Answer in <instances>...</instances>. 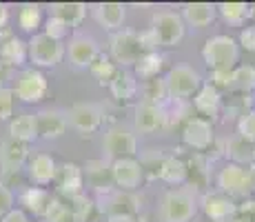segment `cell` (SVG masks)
Masks as SVG:
<instances>
[{
  "instance_id": "1",
  "label": "cell",
  "mask_w": 255,
  "mask_h": 222,
  "mask_svg": "<svg viewBox=\"0 0 255 222\" xmlns=\"http://www.w3.org/2000/svg\"><path fill=\"white\" fill-rule=\"evenodd\" d=\"M200 209L198 191L191 187H175L162 196L160 202V218L164 222H191Z\"/></svg>"
},
{
  "instance_id": "2",
  "label": "cell",
  "mask_w": 255,
  "mask_h": 222,
  "mask_svg": "<svg viewBox=\"0 0 255 222\" xmlns=\"http://www.w3.org/2000/svg\"><path fill=\"white\" fill-rule=\"evenodd\" d=\"M202 60L211 71H231L238 67L240 60V44L235 38L218 33V36H211L202 47Z\"/></svg>"
},
{
  "instance_id": "3",
  "label": "cell",
  "mask_w": 255,
  "mask_h": 222,
  "mask_svg": "<svg viewBox=\"0 0 255 222\" xmlns=\"http://www.w3.org/2000/svg\"><path fill=\"white\" fill-rule=\"evenodd\" d=\"M218 191L229 198L235 196H247L255 187V169L253 167H240L233 162H227L222 169L218 171Z\"/></svg>"
},
{
  "instance_id": "4",
  "label": "cell",
  "mask_w": 255,
  "mask_h": 222,
  "mask_svg": "<svg viewBox=\"0 0 255 222\" xmlns=\"http://www.w3.org/2000/svg\"><path fill=\"white\" fill-rule=\"evenodd\" d=\"M65 58V44L45 36V33H33L27 42V60L33 69H49L56 67Z\"/></svg>"
},
{
  "instance_id": "5",
  "label": "cell",
  "mask_w": 255,
  "mask_h": 222,
  "mask_svg": "<svg viewBox=\"0 0 255 222\" xmlns=\"http://www.w3.org/2000/svg\"><path fill=\"white\" fill-rule=\"evenodd\" d=\"M102 151H105V160H120V158H135L138 154V136L133 129L125 125H114L107 129L102 138Z\"/></svg>"
},
{
  "instance_id": "6",
  "label": "cell",
  "mask_w": 255,
  "mask_h": 222,
  "mask_svg": "<svg viewBox=\"0 0 255 222\" xmlns=\"http://www.w3.org/2000/svg\"><path fill=\"white\" fill-rule=\"evenodd\" d=\"M166 82V91H169L171 100H186V98H193L200 91V87L204 85L202 76L189 65H175L169 69L164 78Z\"/></svg>"
},
{
  "instance_id": "7",
  "label": "cell",
  "mask_w": 255,
  "mask_h": 222,
  "mask_svg": "<svg viewBox=\"0 0 255 222\" xmlns=\"http://www.w3.org/2000/svg\"><path fill=\"white\" fill-rule=\"evenodd\" d=\"M109 51L114 62L120 65V69L125 67H133L138 62V58L142 56V49L138 42V31H131V29H120V31L111 33L109 40Z\"/></svg>"
},
{
  "instance_id": "8",
  "label": "cell",
  "mask_w": 255,
  "mask_h": 222,
  "mask_svg": "<svg viewBox=\"0 0 255 222\" xmlns=\"http://www.w3.org/2000/svg\"><path fill=\"white\" fill-rule=\"evenodd\" d=\"M47 91H49V80L40 69H24L20 76L16 78V85H13L16 98H20L27 105H38V102H42Z\"/></svg>"
},
{
  "instance_id": "9",
  "label": "cell",
  "mask_w": 255,
  "mask_h": 222,
  "mask_svg": "<svg viewBox=\"0 0 255 222\" xmlns=\"http://www.w3.org/2000/svg\"><path fill=\"white\" fill-rule=\"evenodd\" d=\"M111 178H114V187L120 191H135L144 182L146 174L138 158H120L111 162Z\"/></svg>"
},
{
  "instance_id": "10",
  "label": "cell",
  "mask_w": 255,
  "mask_h": 222,
  "mask_svg": "<svg viewBox=\"0 0 255 222\" xmlns=\"http://www.w3.org/2000/svg\"><path fill=\"white\" fill-rule=\"evenodd\" d=\"M105 120V109L98 102H76L67 111V122L80 133H93Z\"/></svg>"
},
{
  "instance_id": "11",
  "label": "cell",
  "mask_w": 255,
  "mask_h": 222,
  "mask_svg": "<svg viewBox=\"0 0 255 222\" xmlns=\"http://www.w3.org/2000/svg\"><path fill=\"white\" fill-rule=\"evenodd\" d=\"M142 209V200L133 191H109L100 198V205H98V211L109 216H135L138 218V211Z\"/></svg>"
},
{
  "instance_id": "12",
  "label": "cell",
  "mask_w": 255,
  "mask_h": 222,
  "mask_svg": "<svg viewBox=\"0 0 255 222\" xmlns=\"http://www.w3.org/2000/svg\"><path fill=\"white\" fill-rule=\"evenodd\" d=\"M151 27L155 29L162 47H175V44H180L186 31L182 16L175 11H158L153 16V20H151Z\"/></svg>"
},
{
  "instance_id": "13",
  "label": "cell",
  "mask_w": 255,
  "mask_h": 222,
  "mask_svg": "<svg viewBox=\"0 0 255 222\" xmlns=\"http://www.w3.org/2000/svg\"><path fill=\"white\" fill-rule=\"evenodd\" d=\"M200 209L211 222H235L238 220V205L233 198L220 194V191H209L200 198Z\"/></svg>"
},
{
  "instance_id": "14",
  "label": "cell",
  "mask_w": 255,
  "mask_h": 222,
  "mask_svg": "<svg viewBox=\"0 0 255 222\" xmlns=\"http://www.w3.org/2000/svg\"><path fill=\"white\" fill-rule=\"evenodd\" d=\"M182 142L189 149L198 151V154L207 151L213 145V125H211V120L200 116L189 118L182 127Z\"/></svg>"
},
{
  "instance_id": "15",
  "label": "cell",
  "mask_w": 255,
  "mask_h": 222,
  "mask_svg": "<svg viewBox=\"0 0 255 222\" xmlns=\"http://www.w3.org/2000/svg\"><path fill=\"white\" fill-rule=\"evenodd\" d=\"M69 60L73 67L89 69L100 58V44L91 36H73L69 40Z\"/></svg>"
},
{
  "instance_id": "16",
  "label": "cell",
  "mask_w": 255,
  "mask_h": 222,
  "mask_svg": "<svg viewBox=\"0 0 255 222\" xmlns=\"http://www.w3.org/2000/svg\"><path fill=\"white\" fill-rule=\"evenodd\" d=\"M56 185H58V194L62 198H73V196L82 194V187H85L82 167L76 165V162H65L56 174Z\"/></svg>"
},
{
  "instance_id": "17",
  "label": "cell",
  "mask_w": 255,
  "mask_h": 222,
  "mask_svg": "<svg viewBox=\"0 0 255 222\" xmlns=\"http://www.w3.org/2000/svg\"><path fill=\"white\" fill-rule=\"evenodd\" d=\"M27 160H29V145H24L20 140H13V138H4L0 142V167H2L4 174L20 171Z\"/></svg>"
},
{
  "instance_id": "18",
  "label": "cell",
  "mask_w": 255,
  "mask_h": 222,
  "mask_svg": "<svg viewBox=\"0 0 255 222\" xmlns=\"http://www.w3.org/2000/svg\"><path fill=\"white\" fill-rule=\"evenodd\" d=\"M36 125H38V138L45 140H56V138L65 136L67 127V113L58 109H42L36 113Z\"/></svg>"
},
{
  "instance_id": "19",
  "label": "cell",
  "mask_w": 255,
  "mask_h": 222,
  "mask_svg": "<svg viewBox=\"0 0 255 222\" xmlns=\"http://www.w3.org/2000/svg\"><path fill=\"white\" fill-rule=\"evenodd\" d=\"M82 171H85L87 185L93 187L100 196L114 191V178H111V162L109 160H105V158H102V160H89L82 167Z\"/></svg>"
},
{
  "instance_id": "20",
  "label": "cell",
  "mask_w": 255,
  "mask_h": 222,
  "mask_svg": "<svg viewBox=\"0 0 255 222\" xmlns=\"http://www.w3.org/2000/svg\"><path fill=\"white\" fill-rule=\"evenodd\" d=\"M166 125V113L164 109L155 105H149V102H140L135 107L133 113V129L138 133H153L158 129H162Z\"/></svg>"
},
{
  "instance_id": "21",
  "label": "cell",
  "mask_w": 255,
  "mask_h": 222,
  "mask_svg": "<svg viewBox=\"0 0 255 222\" xmlns=\"http://www.w3.org/2000/svg\"><path fill=\"white\" fill-rule=\"evenodd\" d=\"M93 18H96V22L100 24L102 29H107V31H120L122 29V22H125V4L120 2H98L93 4Z\"/></svg>"
},
{
  "instance_id": "22",
  "label": "cell",
  "mask_w": 255,
  "mask_h": 222,
  "mask_svg": "<svg viewBox=\"0 0 255 222\" xmlns=\"http://www.w3.org/2000/svg\"><path fill=\"white\" fill-rule=\"evenodd\" d=\"M58 165L49 154H36L29 160V178L36 182V187H47L56 182Z\"/></svg>"
},
{
  "instance_id": "23",
  "label": "cell",
  "mask_w": 255,
  "mask_h": 222,
  "mask_svg": "<svg viewBox=\"0 0 255 222\" xmlns=\"http://www.w3.org/2000/svg\"><path fill=\"white\" fill-rule=\"evenodd\" d=\"M193 105L200 116H204L207 120H213V118H218L220 107H222V96H220L218 89L209 82V85L200 87V91L193 96Z\"/></svg>"
},
{
  "instance_id": "24",
  "label": "cell",
  "mask_w": 255,
  "mask_h": 222,
  "mask_svg": "<svg viewBox=\"0 0 255 222\" xmlns=\"http://www.w3.org/2000/svg\"><path fill=\"white\" fill-rule=\"evenodd\" d=\"M224 154H227L229 162L240 167H251L255 162V142H249L244 138H240L238 133L231 136L224 145Z\"/></svg>"
},
{
  "instance_id": "25",
  "label": "cell",
  "mask_w": 255,
  "mask_h": 222,
  "mask_svg": "<svg viewBox=\"0 0 255 222\" xmlns=\"http://www.w3.org/2000/svg\"><path fill=\"white\" fill-rule=\"evenodd\" d=\"M215 16H218V9L211 2H189L182 7V20L198 29L211 24L215 20Z\"/></svg>"
},
{
  "instance_id": "26",
  "label": "cell",
  "mask_w": 255,
  "mask_h": 222,
  "mask_svg": "<svg viewBox=\"0 0 255 222\" xmlns=\"http://www.w3.org/2000/svg\"><path fill=\"white\" fill-rule=\"evenodd\" d=\"M9 138L20 140L24 145L38 140V125H36V113H20V116L9 120Z\"/></svg>"
},
{
  "instance_id": "27",
  "label": "cell",
  "mask_w": 255,
  "mask_h": 222,
  "mask_svg": "<svg viewBox=\"0 0 255 222\" xmlns=\"http://www.w3.org/2000/svg\"><path fill=\"white\" fill-rule=\"evenodd\" d=\"M186 176H189V171H186V162L182 158L178 156H164L162 165H160L158 169V176L162 182L166 185H173V187H180V185H186Z\"/></svg>"
},
{
  "instance_id": "28",
  "label": "cell",
  "mask_w": 255,
  "mask_h": 222,
  "mask_svg": "<svg viewBox=\"0 0 255 222\" xmlns=\"http://www.w3.org/2000/svg\"><path fill=\"white\" fill-rule=\"evenodd\" d=\"M109 91H111V96L120 102H127V100H131V98H135V93H138V80H135L133 71L118 69L114 80L109 82Z\"/></svg>"
},
{
  "instance_id": "29",
  "label": "cell",
  "mask_w": 255,
  "mask_h": 222,
  "mask_svg": "<svg viewBox=\"0 0 255 222\" xmlns=\"http://www.w3.org/2000/svg\"><path fill=\"white\" fill-rule=\"evenodd\" d=\"M49 202H51V194H49L45 187H27L20 196L22 209L33 216H40V218L45 216Z\"/></svg>"
},
{
  "instance_id": "30",
  "label": "cell",
  "mask_w": 255,
  "mask_h": 222,
  "mask_svg": "<svg viewBox=\"0 0 255 222\" xmlns=\"http://www.w3.org/2000/svg\"><path fill=\"white\" fill-rule=\"evenodd\" d=\"M51 16L58 18L67 24V27H78L87 18V4L85 2H53L51 4Z\"/></svg>"
},
{
  "instance_id": "31",
  "label": "cell",
  "mask_w": 255,
  "mask_h": 222,
  "mask_svg": "<svg viewBox=\"0 0 255 222\" xmlns=\"http://www.w3.org/2000/svg\"><path fill=\"white\" fill-rule=\"evenodd\" d=\"M67 211H69L71 222H91V218L98 214V207L89 196L78 194L73 198H67Z\"/></svg>"
},
{
  "instance_id": "32",
  "label": "cell",
  "mask_w": 255,
  "mask_h": 222,
  "mask_svg": "<svg viewBox=\"0 0 255 222\" xmlns=\"http://www.w3.org/2000/svg\"><path fill=\"white\" fill-rule=\"evenodd\" d=\"M0 60H4L13 69L22 67L24 62H27V42L18 36L7 38V40L0 44Z\"/></svg>"
},
{
  "instance_id": "33",
  "label": "cell",
  "mask_w": 255,
  "mask_h": 222,
  "mask_svg": "<svg viewBox=\"0 0 255 222\" xmlns=\"http://www.w3.org/2000/svg\"><path fill=\"white\" fill-rule=\"evenodd\" d=\"M164 67V58L162 53H142L138 58V62L133 65V76L142 78V80H153V78L160 76Z\"/></svg>"
},
{
  "instance_id": "34",
  "label": "cell",
  "mask_w": 255,
  "mask_h": 222,
  "mask_svg": "<svg viewBox=\"0 0 255 222\" xmlns=\"http://www.w3.org/2000/svg\"><path fill=\"white\" fill-rule=\"evenodd\" d=\"M142 102H149V105H155L160 109H164V105L171 100L169 91H166V82L164 78H153V80H146L144 87H142Z\"/></svg>"
},
{
  "instance_id": "35",
  "label": "cell",
  "mask_w": 255,
  "mask_h": 222,
  "mask_svg": "<svg viewBox=\"0 0 255 222\" xmlns=\"http://www.w3.org/2000/svg\"><path fill=\"white\" fill-rule=\"evenodd\" d=\"M229 91L251 93L255 91V65H238L231 73V87Z\"/></svg>"
},
{
  "instance_id": "36",
  "label": "cell",
  "mask_w": 255,
  "mask_h": 222,
  "mask_svg": "<svg viewBox=\"0 0 255 222\" xmlns=\"http://www.w3.org/2000/svg\"><path fill=\"white\" fill-rule=\"evenodd\" d=\"M218 13L222 16L224 22L235 24V27H242L249 18V4L247 2H220L215 4Z\"/></svg>"
},
{
  "instance_id": "37",
  "label": "cell",
  "mask_w": 255,
  "mask_h": 222,
  "mask_svg": "<svg viewBox=\"0 0 255 222\" xmlns=\"http://www.w3.org/2000/svg\"><path fill=\"white\" fill-rule=\"evenodd\" d=\"M18 24H20L22 31L33 36L42 24V9L38 4H22L20 13H18Z\"/></svg>"
},
{
  "instance_id": "38",
  "label": "cell",
  "mask_w": 255,
  "mask_h": 222,
  "mask_svg": "<svg viewBox=\"0 0 255 222\" xmlns=\"http://www.w3.org/2000/svg\"><path fill=\"white\" fill-rule=\"evenodd\" d=\"M118 69H120V67H118L109 56L100 53V58H98V60L89 67V71L93 73V78H96L100 85H109V82L114 80V76L118 73Z\"/></svg>"
},
{
  "instance_id": "39",
  "label": "cell",
  "mask_w": 255,
  "mask_h": 222,
  "mask_svg": "<svg viewBox=\"0 0 255 222\" xmlns=\"http://www.w3.org/2000/svg\"><path fill=\"white\" fill-rule=\"evenodd\" d=\"M47 222H71L69 211H67V205L62 202L58 196H51V202H49L45 216H42Z\"/></svg>"
},
{
  "instance_id": "40",
  "label": "cell",
  "mask_w": 255,
  "mask_h": 222,
  "mask_svg": "<svg viewBox=\"0 0 255 222\" xmlns=\"http://www.w3.org/2000/svg\"><path fill=\"white\" fill-rule=\"evenodd\" d=\"M138 42H140L142 53H158V49L162 47L153 27H146V29H142V31H138Z\"/></svg>"
},
{
  "instance_id": "41",
  "label": "cell",
  "mask_w": 255,
  "mask_h": 222,
  "mask_svg": "<svg viewBox=\"0 0 255 222\" xmlns=\"http://www.w3.org/2000/svg\"><path fill=\"white\" fill-rule=\"evenodd\" d=\"M238 136L249 142H255V109L244 111L238 120Z\"/></svg>"
},
{
  "instance_id": "42",
  "label": "cell",
  "mask_w": 255,
  "mask_h": 222,
  "mask_svg": "<svg viewBox=\"0 0 255 222\" xmlns=\"http://www.w3.org/2000/svg\"><path fill=\"white\" fill-rule=\"evenodd\" d=\"M42 33L49 36V38H53V40L62 42L67 38V33H69V27H67L62 20H58V18L49 16L47 20H45V29H42Z\"/></svg>"
},
{
  "instance_id": "43",
  "label": "cell",
  "mask_w": 255,
  "mask_h": 222,
  "mask_svg": "<svg viewBox=\"0 0 255 222\" xmlns=\"http://www.w3.org/2000/svg\"><path fill=\"white\" fill-rule=\"evenodd\" d=\"M16 93L9 87H0V120H11Z\"/></svg>"
},
{
  "instance_id": "44",
  "label": "cell",
  "mask_w": 255,
  "mask_h": 222,
  "mask_svg": "<svg viewBox=\"0 0 255 222\" xmlns=\"http://www.w3.org/2000/svg\"><path fill=\"white\" fill-rule=\"evenodd\" d=\"M238 44H240L242 49H247V51L255 53V22H253V24H247V27H242Z\"/></svg>"
},
{
  "instance_id": "45",
  "label": "cell",
  "mask_w": 255,
  "mask_h": 222,
  "mask_svg": "<svg viewBox=\"0 0 255 222\" xmlns=\"http://www.w3.org/2000/svg\"><path fill=\"white\" fill-rule=\"evenodd\" d=\"M13 191L9 189L7 185H4V182H0V218H2V216H7L9 211L13 209Z\"/></svg>"
},
{
  "instance_id": "46",
  "label": "cell",
  "mask_w": 255,
  "mask_h": 222,
  "mask_svg": "<svg viewBox=\"0 0 255 222\" xmlns=\"http://www.w3.org/2000/svg\"><path fill=\"white\" fill-rule=\"evenodd\" d=\"M231 73H233V69L231 71H224V69H220V71H211V85H213L215 89H229L231 87Z\"/></svg>"
},
{
  "instance_id": "47",
  "label": "cell",
  "mask_w": 255,
  "mask_h": 222,
  "mask_svg": "<svg viewBox=\"0 0 255 222\" xmlns=\"http://www.w3.org/2000/svg\"><path fill=\"white\" fill-rule=\"evenodd\" d=\"M0 222H31V218L27 216V211H24V209L13 207L7 216H2V218H0Z\"/></svg>"
},
{
  "instance_id": "48",
  "label": "cell",
  "mask_w": 255,
  "mask_h": 222,
  "mask_svg": "<svg viewBox=\"0 0 255 222\" xmlns=\"http://www.w3.org/2000/svg\"><path fill=\"white\" fill-rule=\"evenodd\" d=\"M11 73H13V67L7 65L4 60H0V87H4V82L11 78Z\"/></svg>"
},
{
  "instance_id": "49",
  "label": "cell",
  "mask_w": 255,
  "mask_h": 222,
  "mask_svg": "<svg viewBox=\"0 0 255 222\" xmlns=\"http://www.w3.org/2000/svg\"><path fill=\"white\" fill-rule=\"evenodd\" d=\"M7 22H9V9L7 4H0V31L7 29Z\"/></svg>"
},
{
  "instance_id": "50",
  "label": "cell",
  "mask_w": 255,
  "mask_h": 222,
  "mask_svg": "<svg viewBox=\"0 0 255 222\" xmlns=\"http://www.w3.org/2000/svg\"><path fill=\"white\" fill-rule=\"evenodd\" d=\"M105 222H138L135 216H109Z\"/></svg>"
},
{
  "instance_id": "51",
  "label": "cell",
  "mask_w": 255,
  "mask_h": 222,
  "mask_svg": "<svg viewBox=\"0 0 255 222\" xmlns=\"http://www.w3.org/2000/svg\"><path fill=\"white\" fill-rule=\"evenodd\" d=\"M249 18L255 20V4H249Z\"/></svg>"
},
{
  "instance_id": "52",
  "label": "cell",
  "mask_w": 255,
  "mask_h": 222,
  "mask_svg": "<svg viewBox=\"0 0 255 222\" xmlns=\"http://www.w3.org/2000/svg\"><path fill=\"white\" fill-rule=\"evenodd\" d=\"M235 222H249V220H244V218H238V220H235Z\"/></svg>"
}]
</instances>
